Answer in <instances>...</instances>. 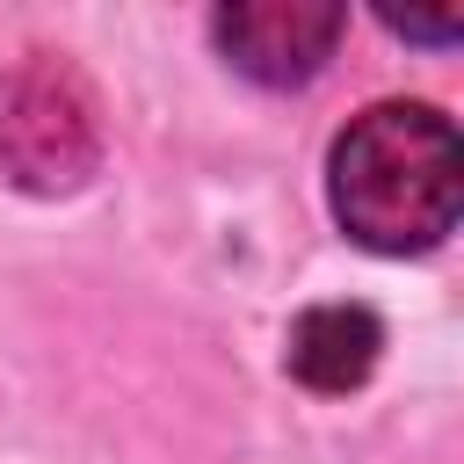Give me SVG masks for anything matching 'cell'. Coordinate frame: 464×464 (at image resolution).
I'll return each mask as SVG.
<instances>
[{"label":"cell","instance_id":"cell-1","mask_svg":"<svg viewBox=\"0 0 464 464\" xmlns=\"http://www.w3.org/2000/svg\"><path fill=\"white\" fill-rule=\"evenodd\" d=\"M334 218L377 254H420L457 225V130L428 102H377L334 138Z\"/></svg>","mask_w":464,"mask_h":464},{"label":"cell","instance_id":"cell-2","mask_svg":"<svg viewBox=\"0 0 464 464\" xmlns=\"http://www.w3.org/2000/svg\"><path fill=\"white\" fill-rule=\"evenodd\" d=\"M94 152H102V109H94V87L36 51L22 72H7L0 87V167L36 188V196H58V188H80L94 174Z\"/></svg>","mask_w":464,"mask_h":464},{"label":"cell","instance_id":"cell-3","mask_svg":"<svg viewBox=\"0 0 464 464\" xmlns=\"http://www.w3.org/2000/svg\"><path fill=\"white\" fill-rule=\"evenodd\" d=\"M334 36H341V7H326V0H239V7H218L225 58L246 80H268V87L312 80L326 65Z\"/></svg>","mask_w":464,"mask_h":464},{"label":"cell","instance_id":"cell-4","mask_svg":"<svg viewBox=\"0 0 464 464\" xmlns=\"http://www.w3.org/2000/svg\"><path fill=\"white\" fill-rule=\"evenodd\" d=\"M377 348H384L377 312H362V304H312L290 326V377L312 384V392H348V384H362L377 370Z\"/></svg>","mask_w":464,"mask_h":464}]
</instances>
